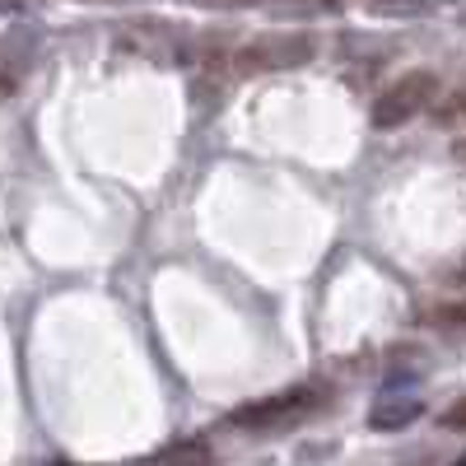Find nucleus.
<instances>
[{
    "label": "nucleus",
    "mask_w": 466,
    "mask_h": 466,
    "mask_svg": "<svg viewBox=\"0 0 466 466\" xmlns=\"http://www.w3.org/2000/svg\"><path fill=\"white\" fill-rule=\"evenodd\" d=\"M303 61H313V37H308V33H266V37H257V43L233 52V75L294 70Z\"/></svg>",
    "instance_id": "nucleus-2"
},
{
    "label": "nucleus",
    "mask_w": 466,
    "mask_h": 466,
    "mask_svg": "<svg viewBox=\"0 0 466 466\" xmlns=\"http://www.w3.org/2000/svg\"><path fill=\"white\" fill-rule=\"evenodd\" d=\"M308 406H318V392L313 387H299V392L266 397V401H252L243 410H233V424H238V430H276V424H294Z\"/></svg>",
    "instance_id": "nucleus-3"
},
{
    "label": "nucleus",
    "mask_w": 466,
    "mask_h": 466,
    "mask_svg": "<svg viewBox=\"0 0 466 466\" xmlns=\"http://www.w3.org/2000/svg\"><path fill=\"white\" fill-rule=\"evenodd\" d=\"M159 466H210V448L206 443H182V448L164 452Z\"/></svg>",
    "instance_id": "nucleus-5"
},
{
    "label": "nucleus",
    "mask_w": 466,
    "mask_h": 466,
    "mask_svg": "<svg viewBox=\"0 0 466 466\" xmlns=\"http://www.w3.org/2000/svg\"><path fill=\"white\" fill-rule=\"evenodd\" d=\"M19 89V75H15V66L10 61H0V98H10Z\"/></svg>",
    "instance_id": "nucleus-7"
},
{
    "label": "nucleus",
    "mask_w": 466,
    "mask_h": 466,
    "mask_svg": "<svg viewBox=\"0 0 466 466\" xmlns=\"http://www.w3.org/2000/svg\"><path fill=\"white\" fill-rule=\"evenodd\" d=\"M443 424H448V430H466V401H457V406L443 415Z\"/></svg>",
    "instance_id": "nucleus-8"
},
{
    "label": "nucleus",
    "mask_w": 466,
    "mask_h": 466,
    "mask_svg": "<svg viewBox=\"0 0 466 466\" xmlns=\"http://www.w3.org/2000/svg\"><path fill=\"white\" fill-rule=\"evenodd\" d=\"M457 107H461V112H466V94H461V98H457Z\"/></svg>",
    "instance_id": "nucleus-9"
},
{
    "label": "nucleus",
    "mask_w": 466,
    "mask_h": 466,
    "mask_svg": "<svg viewBox=\"0 0 466 466\" xmlns=\"http://www.w3.org/2000/svg\"><path fill=\"white\" fill-rule=\"evenodd\" d=\"M434 89H439V80H434L430 70H410V75H401V80H392V85L378 94V103H373V127H378V131L406 127L415 112L430 107Z\"/></svg>",
    "instance_id": "nucleus-1"
},
{
    "label": "nucleus",
    "mask_w": 466,
    "mask_h": 466,
    "mask_svg": "<svg viewBox=\"0 0 466 466\" xmlns=\"http://www.w3.org/2000/svg\"><path fill=\"white\" fill-rule=\"evenodd\" d=\"M420 397H406V392H387V397H378V406L369 410V424L378 434H392V430H406V424H415L420 420Z\"/></svg>",
    "instance_id": "nucleus-4"
},
{
    "label": "nucleus",
    "mask_w": 466,
    "mask_h": 466,
    "mask_svg": "<svg viewBox=\"0 0 466 466\" xmlns=\"http://www.w3.org/2000/svg\"><path fill=\"white\" fill-rule=\"evenodd\" d=\"M369 10H378V15H420V0H369Z\"/></svg>",
    "instance_id": "nucleus-6"
}]
</instances>
